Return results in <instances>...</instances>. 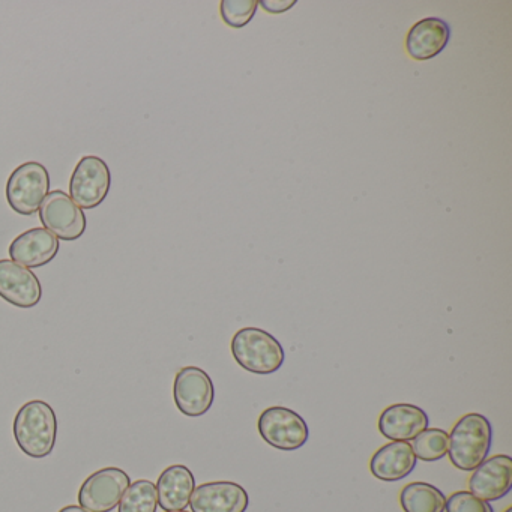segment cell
<instances>
[{"mask_svg": "<svg viewBox=\"0 0 512 512\" xmlns=\"http://www.w3.org/2000/svg\"><path fill=\"white\" fill-rule=\"evenodd\" d=\"M166 512H188V511H166Z\"/></svg>", "mask_w": 512, "mask_h": 512, "instance_id": "obj_26", "label": "cell"}, {"mask_svg": "<svg viewBox=\"0 0 512 512\" xmlns=\"http://www.w3.org/2000/svg\"><path fill=\"white\" fill-rule=\"evenodd\" d=\"M446 512H494L493 506L470 491H455L446 499Z\"/></svg>", "mask_w": 512, "mask_h": 512, "instance_id": "obj_22", "label": "cell"}, {"mask_svg": "<svg viewBox=\"0 0 512 512\" xmlns=\"http://www.w3.org/2000/svg\"><path fill=\"white\" fill-rule=\"evenodd\" d=\"M505 512H512V508H511V506H509V508H508V509H506V511H505Z\"/></svg>", "mask_w": 512, "mask_h": 512, "instance_id": "obj_25", "label": "cell"}, {"mask_svg": "<svg viewBox=\"0 0 512 512\" xmlns=\"http://www.w3.org/2000/svg\"><path fill=\"white\" fill-rule=\"evenodd\" d=\"M49 190V170L38 161H28L17 167L8 179V205L17 214L29 217L38 212Z\"/></svg>", "mask_w": 512, "mask_h": 512, "instance_id": "obj_4", "label": "cell"}, {"mask_svg": "<svg viewBox=\"0 0 512 512\" xmlns=\"http://www.w3.org/2000/svg\"><path fill=\"white\" fill-rule=\"evenodd\" d=\"M38 212L44 229L62 241H77L85 235L88 226L85 212L64 191H50Z\"/></svg>", "mask_w": 512, "mask_h": 512, "instance_id": "obj_7", "label": "cell"}, {"mask_svg": "<svg viewBox=\"0 0 512 512\" xmlns=\"http://www.w3.org/2000/svg\"><path fill=\"white\" fill-rule=\"evenodd\" d=\"M260 5H262L268 13L278 14L283 13V11L290 10L293 5H296V2L295 0H292V2H283V0H280V2H277V0L268 2V0H263V2H260Z\"/></svg>", "mask_w": 512, "mask_h": 512, "instance_id": "obj_23", "label": "cell"}, {"mask_svg": "<svg viewBox=\"0 0 512 512\" xmlns=\"http://www.w3.org/2000/svg\"><path fill=\"white\" fill-rule=\"evenodd\" d=\"M232 355L248 373L268 376L283 367L286 353L280 341L260 328H242L233 335Z\"/></svg>", "mask_w": 512, "mask_h": 512, "instance_id": "obj_3", "label": "cell"}, {"mask_svg": "<svg viewBox=\"0 0 512 512\" xmlns=\"http://www.w3.org/2000/svg\"><path fill=\"white\" fill-rule=\"evenodd\" d=\"M404 512H445L446 497L428 482H410L400 493Z\"/></svg>", "mask_w": 512, "mask_h": 512, "instance_id": "obj_18", "label": "cell"}, {"mask_svg": "<svg viewBox=\"0 0 512 512\" xmlns=\"http://www.w3.org/2000/svg\"><path fill=\"white\" fill-rule=\"evenodd\" d=\"M430 424L427 412L415 404L398 403L386 407L379 416L380 433L391 442H410Z\"/></svg>", "mask_w": 512, "mask_h": 512, "instance_id": "obj_13", "label": "cell"}, {"mask_svg": "<svg viewBox=\"0 0 512 512\" xmlns=\"http://www.w3.org/2000/svg\"><path fill=\"white\" fill-rule=\"evenodd\" d=\"M173 398L182 415L199 418L214 404V382L202 368L184 367L176 374Z\"/></svg>", "mask_w": 512, "mask_h": 512, "instance_id": "obj_9", "label": "cell"}, {"mask_svg": "<svg viewBox=\"0 0 512 512\" xmlns=\"http://www.w3.org/2000/svg\"><path fill=\"white\" fill-rule=\"evenodd\" d=\"M112 173L106 161L86 155L77 163L70 181V197L79 208L95 209L109 196Z\"/></svg>", "mask_w": 512, "mask_h": 512, "instance_id": "obj_6", "label": "cell"}, {"mask_svg": "<svg viewBox=\"0 0 512 512\" xmlns=\"http://www.w3.org/2000/svg\"><path fill=\"white\" fill-rule=\"evenodd\" d=\"M512 488V458L494 455L482 461L469 478V490L473 496L494 502L502 499Z\"/></svg>", "mask_w": 512, "mask_h": 512, "instance_id": "obj_12", "label": "cell"}, {"mask_svg": "<svg viewBox=\"0 0 512 512\" xmlns=\"http://www.w3.org/2000/svg\"><path fill=\"white\" fill-rule=\"evenodd\" d=\"M412 449L418 460H442L448 455L449 434L440 428H427L412 440Z\"/></svg>", "mask_w": 512, "mask_h": 512, "instance_id": "obj_20", "label": "cell"}, {"mask_svg": "<svg viewBox=\"0 0 512 512\" xmlns=\"http://www.w3.org/2000/svg\"><path fill=\"white\" fill-rule=\"evenodd\" d=\"M250 496L242 485L232 481L206 482L194 488L190 499L193 512H245Z\"/></svg>", "mask_w": 512, "mask_h": 512, "instance_id": "obj_11", "label": "cell"}, {"mask_svg": "<svg viewBox=\"0 0 512 512\" xmlns=\"http://www.w3.org/2000/svg\"><path fill=\"white\" fill-rule=\"evenodd\" d=\"M0 298L19 308H34L43 298V287L31 269L13 262L0 260Z\"/></svg>", "mask_w": 512, "mask_h": 512, "instance_id": "obj_10", "label": "cell"}, {"mask_svg": "<svg viewBox=\"0 0 512 512\" xmlns=\"http://www.w3.org/2000/svg\"><path fill=\"white\" fill-rule=\"evenodd\" d=\"M155 487L160 508L164 511H184L190 505L196 479L184 464H173L161 473Z\"/></svg>", "mask_w": 512, "mask_h": 512, "instance_id": "obj_17", "label": "cell"}, {"mask_svg": "<svg viewBox=\"0 0 512 512\" xmlns=\"http://www.w3.org/2000/svg\"><path fill=\"white\" fill-rule=\"evenodd\" d=\"M59 239L43 227L28 230L17 236L10 245V257L13 262L25 268H43L58 256Z\"/></svg>", "mask_w": 512, "mask_h": 512, "instance_id": "obj_14", "label": "cell"}, {"mask_svg": "<svg viewBox=\"0 0 512 512\" xmlns=\"http://www.w3.org/2000/svg\"><path fill=\"white\" fill-rule=\"evenodd\" d=\"M493 443V428L487 416L467 413L458 419L449 434L448 455L451 463L463 472H473L487 460Z\"/></svg>", "mask_w": 512, "mask_h": 512, "instance_id": "obj_2", "label": "cell"}, {"mask_svg": "<svg viewBox=\"0 0 512 512\" xmlns=\"http://www.w3.org/2000/svg\"><path fill=\"white\" fill-rule=\"evenodd\" d=\"M14 439L31 458L49 457L56 445L58 418L55 410L43 400L23 404L13 424Z\"/></svg>", "mask_w": 512, "mask_h": 512, "instance_id": "obj_1", "label": "cell"}, {"mask_svg": "<svg viewBox=\"0 0 512 512\" xmlns=\"http://www.w3.org/2000/svg\"><path fill=\"white\" fill-rule=\"evenodd\" d=\"M130 484V476L119 467L97 470L80 487V506L91 512L113 511Z\"/></svg>", "mask_w": 512, "mask_h": 512, "instance_id": "obj_8", "label": "cell"}, {"mask_svg": "<svg viewBox=\"0 0 512 512\" xmlns=\"http://www.w3.org/2000/svg\"><path fill=\"white\" fill-rule=\"evenodd\" d=\"M451 29L445 20L437 17L419 20L406 38V50L415 61L436 58L448 46Z\"/></svg>", "mask_w": 512, "mask_h": 512, "instance_id": "obj_15", "label": "cell"}, {"mask_svg": "<svg viewBox=\"0 0 512 512\" xmlns=\"http://www.w3.org/2000/svg\"><path fill=\"white\" fill-rule=\"evenodd\" d=\"M59 512H91L88 509L82 508V506L77 505H68L65 508H62Z\"/></svg>", "mask_w": 512, "mask_h": 512, "instance_id": "obj_24", "label": "cell"}, {"mask_svg": "<svg viewBox=\"0 0 512 512\" xmlns=\"http://www.w3.org/2000/svg\"><path fill=\"white\" fill-rule=\"evenodd\" d=\"M259 2L257 0H223L221 17L230 28H244L253 20Z\"/></svg>", "mask_w": 512, "mask_h": 512, "instance_id": "obj_21", "label": "cell"}, {"mask_svg": "<svg viewBox=\"0 0 512 512\" xmlns=\"http://www.w3.org/2000/svg\"><path fill=\"white\" fill-rule=\"evenodd\" d=\"M118 506L119 512H157V487L149 479H139L130 484Z\"/></svg>", "mask_w": 512, "mask_h": 512, "instance_id": "obj_19", "label": "cell"}, {"mask_svg": "<svg viewBox=\"0 0 512 512\" xmlns=\"http://www.w3.org/2000/svg\"><path fill=\"white\" fill-rule=\"evenodd\" d=\"M260 436L272 448L296 451L308 442L310 430L305 419L283 406L263 410L257 421Z\"/></svg>", "mask_w": 512, "mask_h": 512, "instance_id": "obj_5", "label": "cell"}, {"mask_svg": "<svg viewBox=\"0 0 512 512\" xmlns=\"http://www.w3.org/2000/svg\"><path fill=\"white\" fill-rule=\"evenodd\" d=\"M416 461L418 458L409 442H391L374 452L370 470L380 481H401L415 470Z\"/></svg>", "mask_w": 512, "mask_h": 512, "instance_id": "obj_16", "label": "cell"}]
</instances>
